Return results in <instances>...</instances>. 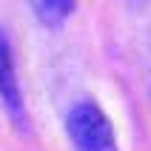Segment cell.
Returning <instances> with one entry per match:
<instances>
[{
    "label": "cell",
    "instance_id": "cell-1",
    "mask_svg": "<svg viewBox=\"0 0 151 151\" xmlns=\"http://www.w3.org/2000/svg\"><path fill=\"white\" fill-rule=\"evenodd\" d=\"M66 134L74 151H117V137H114L111 120L91 100H83L68 109Z\"/></svg>",
    "mask_w": 151,
    "mask_h": 151
},
{
    "label": "cell",
    "instance_id": "cell-3",
    "mask_svg": "<svg viewBox=\"0 0 151 151\" xmlns=\"http://www.w3.org/2000/svg\"><path fill=\"white\" fill-rule=\"evenodd\" d=\"M74 6H77V0H32L34 14H37V20H40L46 29L63 26L68 17H71Z\"/></svg>",
    "mask_w": 151,
    "mask_h": 151
},
{
    "label": "cell",
    "instance_id": "cell-2",
    "mask_svg": "<svg viewBox=\"0 0 151 151\" xmlns=\"http://www.w3.org/2000/svg\"><path fill=\"white\" fill-rule=\"evenodd\" d=\"M0 103H3V109L14 126L26 128V100L20 91V80H17L12 43H9V34L3 29H0Z\"/></svg>",
    "mask_w": 151,
    "mask_h": 151
},
{
    "label": "cell",
    "instance_id": "cell-4",
    "mask_svg": "<svg viewBox=\"0 0 151 151\" xmlns=\"http://www.w3.org/2000/svg\"><path fill=\"white\" fill-rule=\"evenodd\" d=\"M131 6H143V3H148V0H128Z\"/></svg>",
    "mask_w": 151,
    "mask_h": 151
}]
</instances>
